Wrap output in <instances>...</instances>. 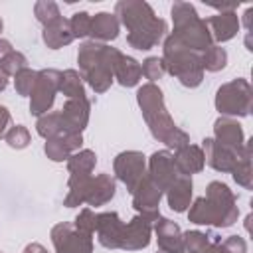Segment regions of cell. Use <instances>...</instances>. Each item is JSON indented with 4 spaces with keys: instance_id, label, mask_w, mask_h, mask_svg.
I'll return each mask as SVG.
<instances>
[{
    "instance_id": "cell-1",
    "label": "cell",
    "mask_w": 253,
    "mask_h": 253,
    "mask_svg": "<svg viewBox=\"0 0 253 253\" xmlns=\"http://www.w3.org/2000/svg\"><path fill=\"white\" fill-rule=\"evenodd\" d=\"M136 99H138V105L142 109V115L150 126V132L154 138L162 140L164 144H168L170 148H176V150L190 144L188 134L184 130H180L174 125V121L170 119V115L164 107L162 91L154 83L142 85L136 93Z\"/></svg>"
},
{
    "instance_id": "cell-2",
    "label": "cell",
    "mask_w": 253,
    "mask_h": 253,
    "mask_svg": "<svg viewBox=\"0 0 253 253\" xmlns=\"http://www.w3.org/2000/svg\"><path fill=\"white\" fill-rule=\"evenodd\" d=\"M190 221L200 225L229 227L237 219L235 196L221 182H211L208 186L206 198H198L188 211Z\"/></svg>"
},
{
    "instance_id": "cell-3",
    "label": "cell",
    "mask_w": 253,
    "mask_h": 253,
    "mask_svg": "<svg viewBox=\"0 0 253 253\" xmlns=\"http://www.w3.org/2000/svg\"><path fill=\"white\" fill-rule=\"evenodd\" d=\"M119 49L103 45L99 42H85L79 47L77 61L83 71L87 83L97 91L103 93L113 83V65L119 57Z\"/></svg>"
},
{
    "instance_id": "cell-4",
    "label": "cell",
    "mask_w": 253,
    "mask_h": 253,
    "mask_svg": "<svg viewBox=\"0 0 253 253\" xmlns=\"http://www.w3.org/2000/svg\"><path fill=\"white\" fill-rule=\"evenodd\" d=\"M172 20H174V38L184 43L192 51H206L211 45V34L208 30L206 20H202L196 8L188 2L172 4Z\"/></svg>"
},
{
    "instance_id": "cell-5",
    "label": "cell",
    "mask_w": 253,
    "mask_h": 253,
    "mask_svg": "<svg viewBox=\"0 0 253 253\" xmlns=\"http://www.w3.org/2000/svg\"><path fill=\"white\" fill-rule=\"evenodd\" d=\"M164 67L180 79L182 85L186 87H198L204 77V67H202V57L200 53L188 49L184 43H180L172 34L164 42V57H162Z\"/></svg>"
},
{
    "instance_id": "cell-6",
    "label": "cell",
    "mask_w": 253,
    "mask_h": 253,
    "mask_svg": "<svg viewBox=\"0 0 253 253\" xmlns=\"http://www.w3.org/2000/svg\"><path fill=\"white\" fill-rule=\"evenodd\" d=\"M215 107L223 115L245 117L251 111V87L245 79H235L217 89Z\"/></svg>"
},
{
    "instance_id": "cell-7",
    "label": "cell",
    "mask_w": 253,
    "mask_h": 253,
    "mask_svg": "<svg viewBox=\"0 0 253 253\" xmlns=\"http://www.w3.org/2000/svg\"><path fill=\"white\" fill-rule=\"evenodd\" d=\"M59 77H61V73L55 69L38 71V79H36V85L32 89V103H30L32 115L42 117L53 105L55 93L59 91Z\"/></svg>"
},
{
    "instance_id": "cell-8",
    "label": "cell",
    "mask_w": 253,
    "mask_h": 253,
    "mask_svg": "<svg viewBox=\"0 0 253 253\" xmlns=\"http://www.w3.org/2000/svg\"><path fill=\"white\" fill-rule=\"evenodd\" d=\"M51 241L57 253H91L93 241L89 233L79 231L73 223H59L51 229Z\"/></svg>"
},
{
    "instance_id": "cell-9",
    "label": "cell",
    "mask_w": 253,
    "mask_h": 253,
    "mask_svg": "<svg viewBox=\"0 0 253 253\" xmlns=\"http://www.w3.org/2000/svg\"><path fill=\"white\" fill-rule=\"evenodd\" d=\"M162 198V190L150 180V176L146 174L140 184L132 190V206L140 215H146L148 219L156 221L158 219V204Z\"/></svg>"
},
{
    "instance_id": "cell-10",
    "label": "cell",
    "mask_w": 253,
    "mask_h": 253,
    "mask_svg": "<svg viewBox=\"0 0 253 253\" xmlns=\"http://www.w3.org/2000/svg\"><path fill=\"white\" fill-rule=\"evenodd\" d=\"M115 172H117L119 180L125 182V186L132 194V190L146 176V172H144V156L140 152H136V150L121 152L117 156V160H115Z\"/></svg>"
},
{
    "instance_id": "cell-11",
    "label": "cell",
    "mask_w": 253,
    "mask_h": 253,
    "mask_svg": "<svg viewBox=\"0 0 253 253\" xmlns=\"http://www.w3.org/2000/svg\"><path fill=\"white\" fill-rule=\"evenodd\" d=\"M115 16H119L117 20L123 26H126L128 32H132V30H138L144 24H148L154 18V12L142 0H121L115 6Z\"/></svg>"
},
{
    "instance_id": "cell-12",
    "label": "cell",
    "mask_w": 253,
    "mask_h": 253,
    "mask_svg": "<svg viewBox=\"0 0 253 253\" xmlns=\"http://www.w3.org/2000/svg\"><path fill=\"white\" fill-rule=\"evenodd\" d=\"M148 176L150 180L160 188V190H168L170 184L180 176L174 156L168 150H160L154 152L150 156V164H148Z\"/></svg>"
},
{
    "instance_id": "cell-13",
    "label": "cell",
    "mask_w": 253,
    "mask_h": 253,
    "mask_svg": "<svg viewBox=\"0 0 253 253\" xmlns=\"http://www.w3.org/2000/svg\"><path fill=\"white\" fill-rule=\"evenodd\" d=\"M123 229L125 223L121 221L117 211H105V213H97V221H95V231H97V239L103 247L107 249H117L121 247V237H123Z\"/></svg>"
},
{
    "instance_id": "cell-14",
    "label": "cell",
    "mask_w": 253,
    "mask_h": 253,
    "mask_svg": "<svg viewBox=\"0 0 253 253\" xmlns=\"http://www.w3.org/2000/svg\"><path fill=\"white\" fill-rule=\"evenodd\" d=\"M150 227H152V219L138 213L132 221L125 225L123 237H121V249L134 251V249L146 247L150 243Z\"/></svg>"
},
{
    "instance_id": "cell-15",
    "label": "cell",
    "mask_w": 253,
    "mask_h": 253,
    "mask_svg": "<svg viewBox=\"0 0 253 253\" xmlns=\"http://www.w3.org/2000/svg\"><path fill=\"white\" fill-rule=\"evenodd\" d=\"M164 34H166V22H164L162 18H156V16H154V18H152L148 24H144L142 28L128 32L126 42H128L134 49H150V47H154L156 43L162 42Z\"/></svg>"
},
{
    "instance_id": "cell-16",
    "label": "cell",
    "mask_w": 253,
    "mask_h": 253,
    "mask_svg": "<svg viewBox=\"0 0 253 253\" xmlns=\"http://www.w3.org/2000/svg\"><path fill=\"white\" fill-rule=\"evenodd\" d=\"M63 132H81L89 121V101L87 97H75L69 99L63 109L59 111Z\"/></svg>"
},
{
    "instance_id": "cell-17",
    "label": "cell",
    "mask_w": 253,
    "mask_h": 253,
    "mask_svg": "<svg viewBox=\"0 0 253 253\" xmlns=\"http://www.w3.org/2000/svg\"><path fill=\"white\" fill-rule=\"evenodd\" d=\"M241 148H243V146H241ZM241 148H239V150H241ZM239 150L225 148V146H221L219 142H215L213 138H206V140H204V158H206V162H208L211 168L221 170V172H231V170L237 166Z\"/></svg>"
},
{
    "instance_id": "cell-18",
    "label": "cell",
    "mask_w": 253,
    "mask_h": 253,
    "mask_svg": "<svg viewBox=\"0 0 253 253\" xmlns=\"http://www.w3.org/2000/svg\"><path fill=\"white\" fill-rule=\"evenodd\" d=\"M81 142H83L81 132H61V134H57L53 138H47V142H45V154L53 162H61V160L69 158L71 152L81 146Z\"/></svg>"
},
{
    "instance_id": "cell-19",
    "label": "cell",
    "mask_w": 253,
    "mask_h": 253,
    "mask_svg": "<svg viewBox=\"0 0 253 253\" xmlns=\"http://www.w3.org/2000/svg\"><path fill=\"white\" fill-rule=\"evenodd\" d=\"M206 24H208V30L211 34V40H217V42L231 40L239 30V18H237V14L233 10L219 12V14L211 16V18H208Z\"/></svg>"
},
{
    "instance_id": "cell-20",
    "label": "cell",
    "mask_w": 253,
    "mask_h": 253,
    "mask_svg": "<svg viewBox=\"0 0 253 253\" xmlns=\"http://www.w3.org/2000/svg\"><path fill=\"white\" fill-rule=\"evenodd\" d=\"M156 235H158V247H160L162 253H182L184 251L182 233H180V227L174 221L162 217L156 223Z\"/></svg>"
},
{
    "instance_id": "cell-21",
    "label": "cell",
    "mask_w": 253,
    "mask_h": 253,
    "mask_svg": "<svg viewBox=\"0 0 253 253\" xmlns=\"http://www.w3.org/2000/svg\"><path fill=\"white\" fill-rule=\"evenodd\" d=\"M174 162H176V168H178L180 176H190V174L200 172L204 168V164H206L204 150L200 146L186 144L178 150V154L174 156Z\"/></svg>"
},
{
    "instance_id": "cell-22",
    "label": "cell",
    "mask_w": 253,
    "mask_h": 253,
    "mask_svg": "<svg viewBox=\"0 0 253 253\" xmlns=\"http://www.w3.org/2000/svg\"><path fill=\"white\" fill-rule=\"evenodd\" d=\"M89 36H93V42H109L119 36V20L115 14L99 12L95 18H91V30Z\"/></svg>"
},
{
    "instance_id": "cell-23",
    "label": "cell",
    "mask_w": 253,
    "mask_h": 253,
    "mask_svg": "<svg viewBox=\"0 0 253 253\" xmlns=\"http://www.w3.org/2000/svg\"><path fill=\"white\" fill-rule=\"evenodd\" d=\"M215 142L225 148L239 150L243 146V130L231 119H217L215 121Z\"/></svg>"
},
{
    "instance_id": "cell-24",
    "label": "cell",
    "mask_w": 253,
    "mask_h": 253,
    "mask_svg": "<svg viewBox=\"0 0 253 253\" xmlns=\"http://www.w3.org/2000/svg\"><path fill=\"white\" fill-rule=\"evenodd\" d=\"M115 196V182L109 174H99L97 178H91L87 198L85 202L89 206H103Z\"/></svg>"
},
{
    "instance_id": "cell-25",
    "label": "cell",
    "mask_w": 253,
    "mask_h": 253,
    "mask_svg": "<svg viewBox=\"0 0 253 253\" xmlns=\"http://www.w3.org/2000/svg\"><path fill=\"white\" fill-rule=\"evenodd\" d=\"M192 198V180L190 176H178L168 188V206L174 211H186Z\"/></svg>"
},
{
    "instance_id": "cell-26",
    "label": "cell",
    "mask_w": 253,
    "mask_h": 253,
    "mask_svg": "<svg viewBox=\"0 0 253 253\" xmlns=\"http://www.w3.org/2000/svg\"><path fill=\"white\" fill-rule=\"evenodd\" d=\"M75 38L71 34V28H69V20L65 18H59L55 20L53 24L45 26L43 28V42L49 49H59L67 43H71Z\"/></svg>"
},
{
    "instance_id": "cell-27",
    "label": "cell",
    "mask_w": 253,
    "mask_h": 253,
    "mask_svg": "<svg viewBox=\"0 0 253 253\" xmlns=\"http://www.w3.org/2000/svg\"><path fill=\"white\" fill-rule=\"evenodd\" d=\"M113 75L119 79V83L123 87H132L142 77V71H140V65H138L136 59L119 53V57H117V61L113 65Z\"/></svg>"
},
{
    "instance_id": "cell-28",
    "label": "cell",
    "mask_w": 253,
    "mask_h": 253,
    "mask_svg": "<svg viewBox=\"0 0 253 253\" xmlns=\"http://www.w3.org/2000/svg\"><path fill=\"white\" fill-rule=\"evenodd\" d=\"M59 91H61L63 95H67L69 99L85 97L81 75H79L75 69H67V71H63L61 77H59Z\"/></svg>"
},
{
    "instance_id": "cell-29",
    "label": "cell",
    "mask_w": 253,
    "mask_h": 253,
    "mask_svg": "<svg viewBox=\"0 0 253 253\" xmlns=\"http://www.w3.org/2000/svg\"><path fill=\"white\" fill-rule=\"evenodd\" d=\"M95 162H97V156L93 150H81L67 158V168L71 174H91V170L95 168Z\"/></svg>"
},
{
    "instance_id": "cell-30",
    "label": "cell",
    "mask_w": 253,
    "mask_h": 253,
    "mask_svg": "<svg viewBox=\"0 0 253 253\" xmlns=\"http://www.w3.org/2000/svg\"><path fill=\"white\" fill-rule=\"evenodd\" d=\"M38 132L43 136V138H53L57 134L63 132V123H61V115L59 111L57 113H45L38 119Z\"/></svg>"
},
{
    "instance_id": "cell-31",
    "label": "cell",
    "mask_w": 253,
    "mask_h": 253,
    "mask_svg": "<svg viewBox=\"0 0 253 253\" xmlns=\"http://www.w3.org/2000/svg\"><path fill=\"white\" fill-rule=\"evenodd\" d=\"M227 63V53L219 45H210L202 55V67L208 71H219Z\"/></svg>"
},
{
    "instance_id": "cell-32",
    "label": "cell",
    "mask_w": 253,
    "mask_h": 253,
    "mask_svg": "<svg viewBox=\"0 0 253 253\" xmlns=\"http://www.w3.org/2000/svg\"><path fill=\"white\" fill-rule=\"evenodd\" d=\"M213 235L202 233V231H188L182 235V243H184V251L188 253H204L210 243H211Z\"/></svg>"
},
{
    "instance_id": "cell-33",
    "label": "cell",
    "mask_w": 253,
    "mask_h": 253,
    "mask_svg": "<svg viewBox=\"0 0 253 253\" xmlns=\"http://www.w3.org/2000/svg\"><path fill=\"white\" fill-rule=\"evenodd\" d=\"M34 12H36V18H38V22H42L43 26H49V24H53L55 20H59V18H61L57 4H55V2H49V0H42V2H36V6H34Z\"/></svg>"
},
{
    "instance_id": "cell-34",
    "label": "cell",
    "mask_w": 253,
    "mask_h": 253,
    "mask_svg": "<svg viewBox=\"0 0 253 253\" xmlns=\"http://www.w3.org/2000/svg\"><path fill=\"white\" fill-rule=\"evenodd\" d=\"M36 79H38V71H32V69H22L16 73V79H14V85H16V91L20 95H32V89L36 85Z\"/></svg>"
},
{
    "instance_id": "cell-35",
    "label": "cell",
    "mask_w": 253,
    "mask_h": 253,
    "mask_svg": "<svg viewBox=\"0 0 253 253\" xmlns=\"http://www.w3.org/2000/svg\"><path fill=\"white\" fill-rule=\"evenodd\" d=\"M26 57H24V53H20V51H10L2 61H0V69L6 73V75H16L18 71H22V69H26Z\"/></svg>"
},
{
    "instance_id": "cell-36",
    "label": "cell",
    "mask_w": 253,
    "mask_h": 253,
    "mask_svg": "<svg viewBox=\"0 0 253 253\" xmlns=\"http://www.w3.org/2000/svg\"><path fill=\"white\" fill-rule=\"evenodd\" d=\"M4 138L12 148H26L30 144V132L24 125L12 126L8 132H4Z\"/></svg>"
},
{
    "instance_id": "cell-37",
    "label": "cell",
    "mask_w": 253,
    "mask_h": 253,
    "mask_svg": "<svg viewBox=\"0 0 253 253\" xmlns=\"http://www.w3.org/2000/svg\"><path fill=\"white\" fill-rule=\"evenodd\" d=\"M69 28H71L73 38H85V36H89V30H91V16H89L87 12H77V14H73V18L69 20Z\"/></svg>"
},
{
    "instance_id": "cell-38",
    "label": "cell",
    "mask_w": 253,
    "mask_h": 253,
    "mask_svg": "<svg viewBox=\"0 0 253 253\" xmlns=\"http://www.w3.org/2000/svg\"><path fill=\"white\" fill-rule=\"evenodd\" d=\"M140 71H142V75H144L146 79L156 81V79H160V77L164 75L166 67H164L162 59H158V57H148V59H144V61H142Z\"/></svg>"
},
{
    "instance_id": "cell-39",
    "label": "cell",
    "mask_w": 253,
    "mask_h": 253,
    "mask_svg": "<svg viewBox=\"0 0 253 253\" xmlns=\"http://www.w3.org/2000/svg\"><path fill=\"white\" fill-rule=\"evenodd\" d=\"M95 221H97V213H93L89 208H85V210L79 211V215H77V219H75L73 225H75L79 231L91 235V233L95 231Z\"/></svg>"
},
{
    "instance_id": "cell-40",
    "label": "cell",
    "mask_w": 253,
    "mask_h": 253,
    "mask_svg": "<svg viewBox=\"0 0 253 253\" xmlns=\"http://www.w3.org/2000/svg\"><path fill=\"white\" fill-rule=\"evenodd\" d=\"M8 123H10V113H8L6 107L0 105V136H4V130H6Z\"/></svg>"
},
{
    "instance_id": "cell-41",
    "label": "cell",
    "mask_w": 253,
    "mask_h": 253,
    "mask_svg": "<svg viewBox=\"0 0 253 253\" xmlns=\"http://www.w3.org/2000/svg\"><path fill=\"white\" fill-rule=\"evenodd\" d=\"M10 51H12V43H10L8 40H0V61H2Z\"/></svg>"
},
{
    "instance_id": "cell-42",
    "label": "cell",
    "mask_w": 253,
    "mask_h": 253,
    "mask_svg": "<svg viewBox=\"0 0 253 253\" xmlns=\"http://www.w3.org/2000/svg\"><path fill=\"white\" fill-rule=\"evenodd\" d=\"M24 253H47V251H45L42 245L32 243V245H28V247H26V251H24Z\"/></svg>"
},
{
    "instance_id": "cell-43",
    "label": "cell",
    "mask_w": 253,
    "mask_h": 253,
    "mask_svg": "<svg viewBox=\"0 0 253 253\" xmlns=\"http://www.w3.org/2000/svg\"><path fill=\"white\" fill-rule=\"evenodd\" d=\"M6 85H8V75L0 69V91H4V89H6Z\"/></svg>"
},
{
    "instance_id": "cell-44",
    "label": "cell",
    "mask_w": 253,
    "mask_h": 253,
    "mask_svg": "<svg viewBox=\"0 0 253 253\" xmlns=\"http://www.w3.org/2000/svg\"><path fill=\"white\" fill-rule=\"evenodd\" d=\"M0 32H2V18H0Z\"/></svg>"
},
{
    "instance_id": "cell-45",
    "label": "cell",
    "mask_w": 253,
    "mask_h": 253,
    "mask_svg": "<svg viewBox=\"0 0 253 253\" xmlns=\"http://www.w3.org/2000/svg\"><path fill=\"white\" fill-rule=\"evenodd\" d=\"M158 253H162V251H158Z\"/></svg>"
}]
</instances>
